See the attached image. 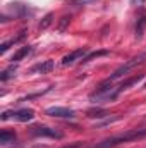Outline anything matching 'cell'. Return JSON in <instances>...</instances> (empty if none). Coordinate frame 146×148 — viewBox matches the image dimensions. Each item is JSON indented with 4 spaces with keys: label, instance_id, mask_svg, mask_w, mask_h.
<instances>
[{
    "label": "cell",
    "instance_id": "cell-8",
    "mask_svg": "<svg viewBox=\"0 0 146 148\" xmlns=\"http://www.w3.org/2000/svg\"><path fill=\"white\" fill-rule=\"evenodd\" d=\"M55 67V64H53V60H45V62H40L36 66H33L31 67V73H41V74H48L52 69Z\"/></svg>",
    "mask_w": 146,
    "mask_h": 148
},
{
    "label": "cell",
    "instance_id": "cell-6",
    "mask_svg": "<svg viewBox=\"0 0 146 148\" xmlns=\"http://www.w3.org/2000/svg\"><path fill=\"white\" fill-rule=\"evenodd\" d=\"M46 115L50 117H57V119H74L76 112L67 107H48L46 109Z\"/></svg>",
    "mask_w": 146,
    "mask_h": 148
},
{
    "label": "cell",
    "instance_id": "cell-16",
    "mask_svg": "<svg viewBox=\"0 0 146 148\" xmlns=\"http://www.w3.org/2000/svg\"><path fill=\"white\" fill-rule=\"evenodd\" d=\"M52 21H53V14H46V16L43 17V21L40 23V26H38V28H40V31L46 29V28H48V26L52 24Z\"/></svg>",
    "mask_w": 146,
    "mask_h": 148
},
{
    "label": "cell",
    "instance_id": "cell-11",
    "mask_svg": "<svg viewBox=\"0 0 146 148\" xmlns=\"http://www.w3.org/2000/svg\"><path fill=\"white\" fill-rule=\"evenodd\" d=\"M145 77V74H136V76H132V77H129L127 81H124V83H120L119 84V90H120V93L124 91V90H127L129 86H132V84H136V83H139L141 79Z\"/></svg>",
    "mask_w": 146,
    "mask_h": 148
},
{
    "label": "cell",
    "instance_id": "cell-20",
    "mask_svg": "<svg viewBox=\"0 0 146 148\" xmlns=\"http://www.w3.org/2000/svg\"><path fill=\"white\" fill-rule=\"evenodd\" d=\"M131 2H139V3H143L145 0H131Z\"/></svg>",
    "mask_w": 146,
    "mask_h": 148
},
{
    "label": "cell",
    "instance_id": "cell-2",
    "mask_svg": "<svg viewBox=\"0 0 146 148\" xmlns=\"http://www.w3.org/2000/svg\"><path fill=\"white\" fill-rule=\"evenodd\" d=\"M119 95H120L119 86H112V83H102V86H98V88L89 95V100L95 102V103L113 102Z\"/></svg>",
    "mask_w": 146,
    "mask_h": 148
},
{
    "label": "cell",
    "instance_id": "cell-14",
    "mask_svg": "<svg viewBox=\"0 0 146 148\" xmlns=\"http://www.w3.org/2000/svg\"><path fill=\"white\" fill-rule=\"evenodd\" d=\"M103 55H108V50H96V52H91V53H88V55L83 59V62H89L91 59H98V57H103Z\"/></svg>",
    "mask_w": 146,
    "mask_h": 148
},
{
    "label": "cell",
    "instance_id": "cell-22",
    "mask_svg": "<svg viewBox=\"0 0 146 148\" xmlns=\"http://www.w3.org/2000/svg\"><path fill=\"white\" fill-rule=\"evenodd\" d=\"M145 148H146V147H145Z\"/></svg>",
    "mask_w": 146,
    "mask_h": 148
},
{
    "label": "cell",
    "instance_id": "cell-7",
    "mask_svg": "<svg viewBox=\"0 0 146 148\" xmlns=\"http://www.w3.org/2000/svg\"><path fill=\"white\" fill-rule=\"evenodd\" d=\"M86 53H88V48H77V50H74V52H71V53H67L64 59H62V66H72V64H76L77 60H83L84 57H86Z\"/></svg>",
    "mask_w": 146,
    "mask_h": 148
},
{
    "label": "cell",
    "instance_id": "cell-4",
    "mask_svg": "<svg viewBox=\"0 0 146 148\" xmlns=\"http://www.w3.org/2000/svg\"><path fill=\"white\" fill-rule=\"evenodd\" d=\"M7 119H14L17 122H28V121L35 119V110L33 109H17L12 112H3L2 121H7Z\"/></svg>",
    "mask_w": 146,
    "mask_h": 148
},
{
    "label": "cell",
    "instance_id": "cell-1",
    "mask_svg": "<svg viewBox=\"0 0 146 148\" xmlns=\"http://www.w3.org/2000/svg\"><path fill=\"white\" fill-rule=\"evenodd\" d=\"M146 138V127L145 129H129L122 134H115L108 140H103L96 148H113L122 143H129V141H136V140H145Z\"/></svg>",
    "mask_w": 146,
    "mask_h": 148
},
{
    "label": "cell",
    "instance_id": "cell-9",
    "mask_svg": "<svg viewBox=\"0 0 146 148\" xmlns=\"http://www.w3.org/2000/svg\"><path fill=\"white\" fill-rule=\"evenodd\" d=\"M12 143H16V133L3 129L0 133V145L2 147H7V145H12Z\"/></svg>",
    "mask_w": 146,
    "mask_h": 148
},
{
    "label": "cell",
    "instance_id": "cell-10",
    "mask_svg": "<svg viewBox=\"0 0 146 148\" xmlns=\"http://www.w3.org/2000/svg\"><path fill=\"white\" fill-rule=\"evenodd\" d=\"M31 50H33V48H31L29 45H26V47H21V48H19V50H17V52L12 55V59H10V60H12V64H14V62H19V60H23L26 55H29V53H31Z\"/></svg>",
    "mask_w": 146,
    "mask_h": 148
},
{
    "label": "cell",
    "instance_id": "cell-12",
    "mask_svg": "<svg viewBox=\"0 0 146 148\" xmlns=\"http://www.w3.org/2000/svg\"><path fill=\"white\" fill-rule=\"evenodd\" d=\"M145 29H146V14L138 19V24H136V36L141 38L143 33H145Z\"/></svg>",
    "mask_w": 146,
    "mask_h": 148
},
{
    "label": "cell",
    "instance_id": "cell-3",
    "mask_svg": "<svg viewBox=\"0 0 146 148\" xmlns=\"http://www.w3.org/2000/svg\"><path fill=\"white\" fill-rule=\"evenodd\" d=\"M146 60V53H141V55H138V57H132L131 60H127L124 66H120L119 69H115L113 73L110 74L108 77L103 81V83H113V81H117V79H120L122 76H127V74L131 73L136 66H139V64H143Z\"/></svg>",
    "mask_w": 146,
    "mask_h": 148
},
{
    "label": "cell",
    "instance_id": "cell-19",
    "mask_svg": "<svg viewBox=\"0 0 146 148\" xmlns=\"http://www.w3.org/2000/svg\"><path fill=\"white\" fill-rule=\"evenodd\" d=\"M64 148H79V145H67V147H64Z\"/></svg>",
    "mask_w": 146,
    "mask_h": 148
},
{
    "label": "cell",
    "instance_id": "cell-18",
    "mask_svg": "<svg viewBox=\"0 0 146 148\" xmlns=\"http://www.w3.org/2000/svg\"><path fill=\"white\" fill-rule=\"evenodd\" d=\"M74 3H83V5H89V3H93V2H96V0H72Z\"/></svg>",
    "mask_w": 146,
    "mask_h": 148
},
{
    "label": "cell",
    "instance_id": "cell-13",
    "mask_svg": "<svg viewBox=\"0 0 146 148\" xmlns=\"http://www.w3.org/2000/svg\"><path fill=\"white\" fill-rule=\"evenodd\" d=\"M21 38H24V31H23L17 38H12V40H9V41H3V43H2V48H0V53H5V52L9 50V47H10V45H14V43H17Z\"/></svg>",
    "mask_w": 146,
    "mask_h": 148
},
{
    "label": "cell",
    "instance_id": "cell-5",
    "mask_svg": "<svg viewBox=\"0 0 146 148\" xmlns=\"http://www.w3.org/2000/svg\"><path fill=\"white\" fill-rule=\"evenodd\" d=\"M29 133L33 136H38V138H52V140H60L64 134L55 129V127H48V126H33L29 129Z\"/></svg>",
    "mask_w": 146,
    "mask_h": 148
},
{
    "label": "cell",
    "instance_id": "cell-21",
    "mask_svg": "<svg viewBox=\"0 0 146 148\" xmlns=\"http://www.w3.org/2000/svg\"><path fill=\"white\" fill-rule=\"evenodd\" d=\"M143 88H146V81H145V84H143Z\"/></svg>",
    "mask_w": 146,
    "mask_h": 148
},
{
    "label": "cell",
    "instance_id": "cell-15",
    "mask_svg": "<svg viewBox=\"0 0 146 148\" xmlns=\"http://www.w3.org/2000/svg\"><path fill=\"white\" fill-rule=\"evenodd\" d=\"M14 73H16V66L12 64L10 67H7L5 71H2V74H0V81H2V83H5L9 77H12V76H14Z\"/></svg>",
    "mask_w": 146,
    "mask_h": 148
},
{
    "label": "cell",
    "instance_id": "cell-17",
    "mask_svg": "<svg viewBox=\"0 0 146 148\" xmlns=\"http://www.w3.org/2000/svg\"><path fill=\"white\" fill-rule=\"evenodd\" d=\"M69 21H71V17H67V16H65V17H62V21L59 23V31H64V29H65V26L69 24Z\"/></svg>",
    "mask_w": 146,
    "mask_h": 148
}]
</instances>
